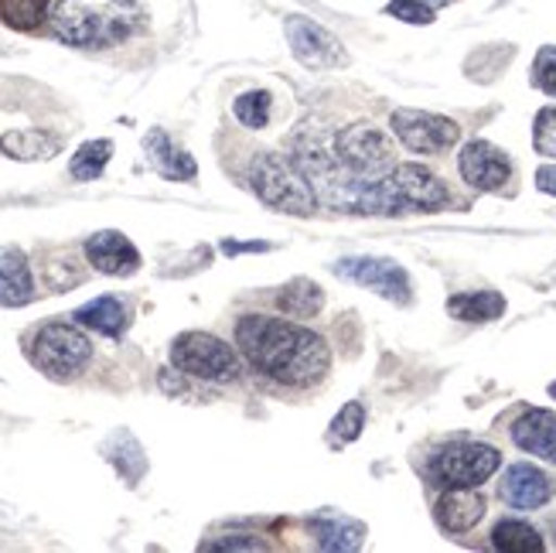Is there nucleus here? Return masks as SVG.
Listing matches in <instances>:
<instances>
[{"mask_svg":"<svg viewBox=\"0 0 556 553\" xmlns=\"http://www.w3.org/2000/svg\"><path fill=\"white\" fill-rule=\"evenodd\" d=\"M386 14L400 17L406 24H430L433 21V4H430V0H390Z\"/></svg>","mask_w":556,"mask_h":553,"instance_id":"obj_30","label":"nucleus"},{"mask_svg":"<svg viewBox=\"0 0 556 553\" xmlns=\"http://www.w3.org/2000/svg\"><path fill=\"white\" fill-rule=\"evenodd\" d=\"M498 492L513 510L529 513V510L546 506V502L553 499V492H556V486H553V478L536 465H513L509 472L502 475Z\"/></svg>","mask_w":556,"mask_h":553,"instance_id":"obj_14","label":"nucleus"},{"mask_svg":"<svg viewBox=\"0 0 556 553\" xmlns=\"http://www.w3.org/2000/svg\"><path fill=\"white\" fill-rule=\"evenodd\" d=\"M536 185L540 191H546V196H556V164H546L536 172Z\"/></svg>","mask_w":556,"mask_h":553,"instance_id":"obj_33","label":"nucleus"},{"mask_svg":"<svg viewBox=\"0 0 556 553\" xmlns=\"http://www.w3.org/2000/svg\"><path fill=\"white\" fill-rule=\"evenodd\" d=\"M492 546L502 553H543V537L522 519H502L492 530Z\"/></svg>","mask_w":556,"mask_h":553,"instance_id":"obj_23","label":"nucleus"},{"mask_svg":"<svg viewBox=\"0 0 556 553\" xmlns=\"http://www.w3.org/2000/svg\"><path fill=\"white\" fill-rule=\"evenodd\" d=\"M35 298L31 267L17 247H0V304L21 307Z\"/></svg>","mask_w":556,"mask_h":553,"instance_id":"obj_18","label":"nucleus"},{"mask_svg":"<svg viewBox=\"0 0 556 553\" xmlns=\"http://www.w3.org/2000/svg\"><path fill=\"white\" fill-rule=\"evenodd\" d=\"M28 355H31V363L52 379H68L89 366L92 342L86 339L83 328L68 325V322H52V325L38 328Z\"/></svg>","mask_w":556,"mask_h":553,"instance_id":"obj_5","label":"nucleus"},{"mask_svg":"<svg viewBox=\"0 0 556 553\" xmlns=\"http://www.w3.org/2000/svg\"><path fill=\"white\" fill-rule=\"evenodd\" d=\"M485 516V495L468 486H451L438 499V523L447 533H468Z\"/></svg>","mask_w":556,"mask_h":553,"instance_id":"obj_15","label":"nucleus"},{"mask_svg":"<svg viewBox=\"0 0 556 553\" xmlns=\"http://www.w3.org/2000/svg\"><path fill=\"white\" fill-rule=\"evenodd\" d=\"M250 181L256 196L277 212L307 219V215H314V209H318V196H314L307 175L298 164H290L283 154H260L253 161Z\"/></svg>","mask_w":556,"mask_h":553,"instance_id":"obj_4","label":"nucleus"},{"mask_svg":"<svg viewBox=\"0 0 556 553\" xmlns=\"http://www.w3.org/2000/svg\"><path fill=\"white\" fill-rule=\"evenodd\" d=\"M72 318H76V325H83V328H92V331L116 339V335H124V328H127V307L119 298L103 294V298L76 307V315H72Z\"/></svg>","mask_w":556,"mask_h":553,"instance_id":"obj_19","label":"nucleus"},{"mask_svg":"<svg viewBox=\"0 0 556 553\" xmlns=\"http://www.w3.org/2000/svg\"><path fill=\"white\" fill-rule=\"evenodd\" d=\"M362 427H366V411H362V403H345L342 411H338V417L331 420V438L338 444H352Z\"/></svg>","mask_w":556,"mask_h":553,"instance_id":"obj_28","label":"nucleus"},{"mask_svg":"<svg viewBox=\"0 0 556 553\" xmlns=\"http://www.w3.org/2000/svg\"><path fill=\"white\" fill-rule=\"evenodd\" d=\"M86 260L100 274H110V277H127V274H137V267H140L137 247L116 229H103V232L89 236L86 239Z\"/></svg>","mask_w":556,"mask_h":553,"instance_id":"obj_13","label":"nucleus"},{"mask_svg":"<svg viewBox=\"0 0 556 553\" xmlns=\"http://www.w3.org/2000/svg\"><path fill=\"white\" fill-rule=\"evenodd\" d=\"M430 4H433V8H444V4H451V0H430Z\"/></svg>","mask_w":556,"mask_h":553,"instance_id":"obj_35","label":"nucleus"},{"mask_svg":"<svg viewBox=\"0 0 556 553\" xmlns=\"http://www.w3.org/2000/svg\"><path fill=\"white\" fill-rule=\"evenodd\" d=\"M457 167H462V178L478 191H498L513 178V161L489 140L465 143L462 158H457Z\"/></svg>","mask_w":556,"mask_h":553,"instance_id":"obj_12","label":"nucleus"},{"mask_svg":"<svg viewBox=\"0 0 556 553\" xmlns=\"http://www.w3.org/2000/svg\"><path fill=\"white\" fill-rule=\"evenodd\" d=\"M232 113H236L239 124L250 127V130L267 127V120H270V92H263V89L243 92V96H239V100L232 103Z\"/></svg>","mask_w":556,"mask_h":553,"instance_id":"obj_27","label":"nucleus"},{"mask_svg":"<svg viewBox=\"0 0 556 553\" xmlns=\"http://www.w3.org/2000/svg\"><path fill=\"white\" fill-rule=\"evenodd\" d=\"M505 311V298L495 291H471V294H454L447 301V315L457 322H495Z\"/></svg>","mask_w":556,"mask_h":553,"instance_id":"obj_21","label":"nucleus"},{"mask_svg":"<svg viewBox=\"0 0 556 553\" xmlns=\"http://www.w3.org/2000/svg\"><path fill=\"white\" fill-rule=\"evenodd\" d=\"M172 363L185 376L208 379V382H232L239 376V355L232 352V345H226L208 331L178 335L172 345Z\"/></svg>","mask_w":556,"mask_h":553,"instance_id":"obj_7","label":"nucleus"},{"mask_svg":"<svg viewBox=\"0 0 556 553\" xmlns=\"http://www.w3.org/2000/svg\"><path fill=\"white\" fill-rule=\"evenodd\" d=\"M110 158H113V143L110 140H86L83 148L72 154L68 175L76 181H96L106 172Z\"/></svg>","mask_w":556,"mask_h":553,"instance_id":"obj_24","label":"nucleus"},{"mask_svg":"<svg viewBox=\"0 0 556 553\" xmlns=\"http://www.w3.org/2000/svg\"><path fill=\"white\" fill-rule=\"evenodd\" d=\"M533 143L543 158L556 161V106H546L536 113V127H533Z\"/></svg>","mask_w":556,"mask_h":553,"instance_id":"obj_29","label":"nucleus"},{"mask_svg":"<svg viewBox=\"0 0 556 553\" xmlns=\"http://www.w3.org/2000/svg\"><path fill=\"white\" fill-rule=\"evenodd\" d=\"M533 83H536L543 92L556 96V45L540 48V55H536V62H533Z\"/></svg>","mask_w":556,"mask_h":553,"instance_id":"obj_31","label":"nucleus"},{"mask_svg":"<svg viewBox=\"0 0 556 553\" xmlns=\"http://www.w3.org/2000/svg\"><path fill=\"white\" fill-rule=\"evenodd\" d=\"M283 32L290 41V52L307 68H342L349 62L345 45L328 28H321V24H314L311 17H301V14L287 17Z\"/></svg>","mask_w":556,"mask_h":553,"instance_id":"obj_11","label":"nucleus"},{"mask_svg":"<svg viewBox=\"0 0 556 553\" xmlns=\"http://www.w3.org/2000/svg\"><path fill=\"white\" fill-rule=\"evenodd\" d=\"M362 537H366V530H362L358 523L352 519H321L314 523V540H318L321 550H358L362 546Z\"/></svg>","mask_w":556,"mask_h":553,"instance_id":"obj_25","label":"nucleus"},{"mask_svg":"<svg viewBox=\"0 0 556 553\" xmlns=\"http://www.w3.org/2000/svg\"><path fill=\"white\" fill-rule=\"evenodd\" d=\"M143 151H148V161H151L154 172L167 181H191L199 172L191 154L181 151L164 130H151L148 137H143Z\"/></svg>","mask_w":556,"mask_h":553,"instance_id":"obj_17","label":"nucleus"},{"mask_svg":"<svg viewBox=\"0 0 556 553\" xmlns=\"http://www.w3.org/2000/svg\"><path fill=\"white\" fill-rule=\"evenodd\" d=\"M498 465H502L498 448L481 444V441H454L438 451V458H433L430 468H433V478L447 489L451 486L478 489L481 482H489V478L498 472Z\"/></svg>","mask_w":556,"mask_h":553,"instance_id":"obj_8","label":"nucleus"},{"mask_svg":"<svg viewBox=\"0 0 556 553\" xmlns=\"http://www.w3.org/2000/svg\"><path fill=\"white\" fill-rule=\"evenodd\" d=\"M236 345L250 366L290 390L314 387L331 366L328 342L318 331L270 315H247L236 325Z\"/></svg>","mask_w":556,"mask_h":553,"instance_id":"obj_1","label":"nucleus"},{"mask_svg":"<svg viewBox=\"0 0 556 553\" xmlns=\"http://www.w3.org/2000/svg\"><path fill=\"white\" fill-rule=\"evenodd\" d=\"M59 137L45 134V130H11L0 137V151H4L8 158L14 161H45L59 154Z\"/></svg>","mask_w":556,"mask_h":553,"instance_id":"obj_20","label":"nucleus"},{"mask_svg":"<svg viewBox=\"0 0 556 553\" xmlns=\"http://www.w3.org/2000/svg\"><path fill=\"white\" fill-rule=\"evenodd\" d=\"M226 253H250V250H267V243H226Z\"/></svg>","mask_w":556,"mask_h":553,"instance_id":"obj_34","label":"nucleus"},{"mask_svg":"<svg viewBox=\"0 0 556 553\" xmlns=\"http://www.w3.org/2000/svg\"><path fill=\"white\" fill-rule=\"evenodd\" d=\"M390 124L403 148L417 154H441L462 140V127H457L454 120L441 113H427V110H396Z\"/></svg>","mask_w":556,"mask_h":553,"instance_id":"obj_9","label":"nucleus"},{"mask_svg":"<svg viewBox=\"0 0 556 553\" xmlns=\"http://www.w3.org/2000/svg\"><path fill=\"white\" fill-rule=\"evenodd\" d=\"M451 199L447 185L424 164H396L390 175L369 181L362 191L358 212L366 215H406V212H438Z\"/></svg>","mask_w":556,"mask_h":553,"instance_id":"obj_3","label":"nucleus"},{"mask_svg":"<svg viewBox=\"0 0 556 553\" xmlns=\"http://www.w3.org/2000/svg\"><path fill=\"white\" fill-rule=\"evenodd\" d=\"M334 158L362 181H379L396 167V148L382 130L369 124L345 127L334 137Z\"/></svg>","mask_w":556,"mask_h":553,"instance_id":"obj_6","label":"nucleus"},{"mask_svg":"<svg viewBox=\"0 0 556 553\" xmlns=\"http://www.w3.org/2000/svg\"><path fill=\"white\" fill-rule=\"evenodd\" d=\"M52 32L79 48H110L143 24V0H55Z\"/></svg>","mask_w":556,"mask_h":553,"instance_id":"obj_2","label":"nucleus"},{"mask_svg":"<svg viewBox=\"0 0 556 553\" xmlns=\"http://www.w3.org/2000/svg\"><path fill=\"white\" fill-rule=\"evenodd\" d=\"M513 441L536 458L556 465V414L549 411H526L513 424Z\"/></svg>","mask_w":556,"mask_h":553,"instance_id":"obj_16","label":"nucleus"},{"mask_svg":"<svg viewBox=\"0 0 556 553\" xmlns=\"http://www.w3.org/2000/svg\"><path fill=\"white\" fill-rule=\"evenodd\" d=\"M277 304L290 318H314L321 311V304H325V294H321L318 284H311L307 277H298V280H290L283 287Z\"/></svg>","mask_w":556,"mask_h":553,"instance_id":"obj_22","label":"nucleus"},{"mask_svg":"<svg viewBox=\"0 0 556 553\" xmlns=\"http://www.w3.org/2000/svg\"><path fill=\"white\" fill-rule=\"evenodd\" d=\"M267 543L256 540V537H247V533H239V537H223V540H205L202 550H263Z\"/></svg>","mask_w":556,"mask_h":553,"instance_id":"obj_32","label":"nucleus"},{"mask_svg":"<svg viewBox=\"0 0 556 553\" xmlns=\"http://www.w3.org/2000/svg\"><path fill=\"white\" fill-rule=\"evenodd\" d=\"M334 274L345 277L358 287H369V291L382 294L393 304H409L414 301V284H409L406 271L393 260H379V256H352L334 263Z\"/></svg>","mask_w":556,"mask_h":553,"instance_id":"obj_10","label":"nucleus"},{"mask_svg":"<svg viewBox=\"0 0 556 553\" xmlns=\"http://www.w3.org/2000/svg\"><path fill=\"white\" fill-rule=\"evenodd\" d=\"M45 8H48V0H0V21H4L8 28L31 32L41 24Z\"/></svg>","mask_w":556,"mask_h":553,"instance_id":"obj_26","label":"nucleus"}]
</instances>
